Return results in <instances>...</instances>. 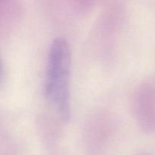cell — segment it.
<instances>
[{"label":"cell","mask_w":155,"mask_h":155,"mask_svg":"<svg viewBox=\"0 0 155 155\" xmlns=\"http://www.w3.org/2000/svg\"><path fill=\"white\" fill-rule=\"evenodd\" d=\"M71 52L68 42L58 38L51 44L48 58L45 95L64 120L70 117Z\"/></svg>","instance_id":"6da1fadb"}]
</instances>
